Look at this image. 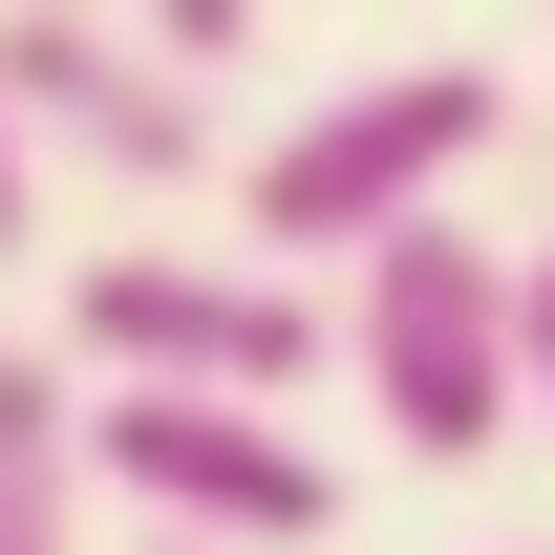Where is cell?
Segmentation results:
<instances>
[{
    "instance_id": "1",
    "label": "cell",
    "mask_w": 555,
    "mask_h": 555,
    "mask_svg": "<svg viewBox=\"0 0 555 555\" xmlns=\"http://www.w3.org/2000/svg\"><path fill=\"white\" fill-rule=\"evenodd\" d=\"M343 363H363V406H385V449L470 470L491 427H534V278L491 257V235H449V214H406V235H363Z\"/></svg>"
},
{
    "instance_id": "2",
    "label": "cell",
    "mask_w": 555,
    "mask_h": 555,
    "mask_svg": "<svg viewBox=\"0 0 555 555\" xmlns=\"http://www.w3.org/2000/svg\"><path fill=\"white\" fill-rule=\"evenodd\" d=\"M86 470L129 491L150 534H214V555H321L343 534V470H321L257 385H107V406H86Z\"/></svg>"
},
{
    "instance_id": "3",
    "label": "cell",
    "mask_w": 555,
    "mask_h": 555,
    "mask_svg": "<svg viewBox=\"0 0 555 555\" xmlns=\"http://www.w3.org/2000/svg\"><path fill=\"white\" fill-rule=\"evenodd\" d=\"M491 129H513L491 65H385V86H343V107H299V129L257 150V235L278 257H363V235L449 214V171H470Z\"/></svg>"
},
{
    "instance_id": "4",
    "label": "cell",
    "mask_w": 555,
    "mask_h": 555,
    "mask_svg": "<svg viewBox=\"0 0 555 555\" xmlns=\"http://www.w3.org/2000/svg\"><path fill=\"white\" fill-rule=\"evenodd\" d=\"M65 343L107 363V385H299L321 363V321H299V278H235V257H86Z\"/></svg>"
},
{
    "instance_id": "5",
    "label": "cell",
    "mask_w": 555,
    "mask_h": 555,
    "mask_svg": "<svg viewBox=\"0 0 555 555\" xmlns=\"http://www.w3.org/2000/svg\"><path fill=\"white\" fill-rule=\"evenodd\" d=\"M0 86H22V129H65V150H107V171H129V193H171V171H193L214 150V107H193V65H171V43H107V22H86V0H22V22H0Z\"/></svg>"
},
{
    "instance_id": "6",
    "label": "cell",
    "mask_w": 555,
    "mask_h": 555,
    "mask_svg": "<svg viewBox=\"0 0 555 555\" xmlns=\"http://www.w3.org/2000/svg\"><path fill=\"white\" fill-rule=\"evenodd\" d=\"M0 555H86V406L0 363Z\"/></svg>"
},
{
    "instance_id": "7",
    "label": "cell",
    "mask_w": 555,
    "mask_h": 555,
    "mask_svg": "<svg viewBox=\"0 0 555 555\" xmlns=\"http://www.w3.org/2000/svg\"><path fill=\"white\" fill-rule=\"evenodd\" d=\"M150 43H171V65H235V43H257V0H150Z\"/></svg>"
},
{
    "instance_id": "8",
    "label": "cell",
    "mask_w": 555,
    "mask_h": 555,
    "mask_svg": "<svg viewBox=\"0 0 555 555\" xmlns=\"http://www.w3.org/2000/svg\"><path fill=\"white\" fill-rule=\"evenodd\" d=\"M22 150H43V129H22V86H0V235H22Z\"/></svg>"
},
{
    "instance_id": "9",
    "label": "cell",
    "mask_w": 555,
    "mask_h": 555,
    "mask_svg": "<svg viewBox=\"0 0 555 555\" xmlns=\"http://www.w3.org/2000/svg\"><path fill=\"white\" fill-rule=\"evenodd\" d=\"M534 427H555V257H534Z\"/></svg>"
},
{
    "instance_id": "10",
    "label": "cell",
    "mask_w": 555,
    "mask_h": 555,
    "mask_svg": "<svg viewBox=\"0 0 555 555\" xmlns=\"http://www.w3.org/2000/svg\"><path fill=\"white\" fill-rule=\"evenodd\" d=\"M171 555H214V534H171Z\"/></svg>"
}]
</instances>
